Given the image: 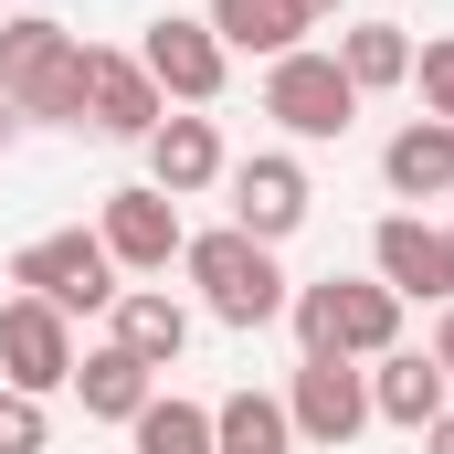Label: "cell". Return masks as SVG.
<instances>
[{"label": "cell", "mask_w": 454, "mask_h": 454, "mask_svg": "<svg viewBox=\"0 0 454 454\" xmlns=\"http://www.w3.org/2000/svg\"><path fill=\"white\" fill-rule=\"evenodd\" d=\"M286 317H296L307 359H391L402 348V296L380 275H317L286 296Z\"/></svg>", "instance_id": "6da1fadb"}, {"label": "cell", "mask_w": 454, "mask_h": 454, "mask_svg": "<svg viewBox=\"0 0 454 454\" xmlns=\"http://www.w3.org/2000/svg\"><path fill=\"white\" fill-rule=\"evenodd\" d=\"M0 96H11V116L85 127V43H74L53 11H21V21H0Z\"/></svg>", "instance_id": "7a4b0ae2"}, {"label": "cell", "mask_w": 454, "mask_h": 454, "mask_svg": "<svg viewBox=\"0 0 454 454\" xmlns=\"http://www.w3.org/2000/svg\"><path fill=\"white\" fill-rule=\"evenodd\" d=\"M180 264H191V286H201V307L223 317V328H275L286 317V296H296V275L275 264V243H254V232H191L180 243Z\"/></svg>", "instance_id": "3957f363"}, {"label": "cell", "mask_w": 454, "mask_h": 454, "mask_svg": "<svg viewBox=\"0 0 454 454\" xmlns=\"http://www.w3.org/2000/svg\"><path fill=\"white\" fill-rule=\"evenodd\" d=\"M11 286L43 296V307H64V317H96V307L127 296V286H116V254L96 232H32V243L11 254Z\"/></svg>", "instance_id": "277c9868"}, {"label": "cell", "mask_w": 454, "mask_h": 454, "mask_svg": "<svg viewBox=\"0 0 454 454\" xmlns=\"http://www.w3.org/2000/svg\"><path fill=\"white\" fill-rule=\"evenodd\" d=\"M264 116L286 127V137H348V116H359V85L339 74V53H317V43H296V53H275L264 64Z\"/></svg>", "instance_id": "5b68a950"}, {"label": "cell", "mask_w": 454, "mask_h": 454, "mask_svg": "<svg viewBox=\"0 0 454 454\" xmlns=\"http://www.w3.org/2000/svg\"><path fill=\"white\" fill-rule=\"evenodd\" d=\"M74 317L64 307H43V296H0V391H32V402H53L64 380H74Z\"/></svg>", "instance_id": "8992f818"}, {"label": "cell", "mask_w": 454, "mask_h": 454, "mask_svg": "<svg viewBox=\"0 0 454 454\" xmlns=\"http://www.w3.org/2000/svg\"><path fill=\"white\" fill-rule=\"evenodd\" d=\"M137 64H148V85L169 96V106H212L232 85V53L212 21H191V11H159L148 21V43H137Z\"/></svg>", "instance_id": "52a82bcc"}, {"label": "cell", "mask_w": 454, "mask_h": 454, "mask_svg": "<svg viewBox=\"0 0 454 454\" xmlns=\"http://www.w3.org/2000/svg\"><path fill=\"white\" fill-rule=\"evenodd\" d=\"M223 191H232V232H254V243H286V232L317 212V191H307V159H296V148H254V159H232Z\"/></svg>", "instance_id": "ba28073f"}, {"label": "cell", "mask_w": 454, "mask_h": 454, "mask_svg": "<svg viewBox=\"0 0 454 454\" xmlns=\"http://www.w3.org/2000/svg\"><path fill=\"white\" fill-rule=\"evenodd\" d=\"M286 423H296V444H359L370 434V370L359 359H296V380H286Z\"/></svg>", "instance_id": "9c48e42d"}, {"label": "cell", "mask_w": 454, "mask_h": 454, "mask_svg": "<svg viewBox=\"0 0 454 454\" xmlns=\"http://www.w3.org/2000/svg\"><path fill=\"white\" fill-rule=\"evenodd\" d=\"M96 243L116 254V275H169L191 232H180V201L169 191L127 180V191H106V212H96Z\"/></svg>", "instance_id": "30bf717a"}, {"label": "cell", "mask_w": 454, "mask_h": 454, "mask_svg": "<svg viewBox=\"0 0 454 454\" xmlns=\"http://www.w3.org/2000/svg\"><path fill=\"white\" fill-rule=\"evenodd\" d=\"M169 116V96L148 85V64L137 53H96L85 43V127H106V137H148Z\"/></svg>", "instance_id": "8fae6325"}, {"label": "cell", "mask_w": 454, "mask_h": 454, "mask_svg": "<svg viewBox=\"0 0 454 454\" xmlns=\"http://www.w3.org/2000/svg\"><path fill=\"white\" fill-rule=\"evenodd\" d=\"M370 275L412 307V296H434L444 307V232L423 223V212H380V232H370Z\"/></svg>", "instance_id": "7c38bea8"}, {"label": "cell", "mask_w": 454, "mask_h": 454, "mask_svg": "<svg viewBox=\"0 0 454 454\" xmlns=\"http://www.w3.org/2000/svg\"><path fill=\"white\" fill-rule=\"evenodd\" d=\"M148 191H169V201H191V191H212L232 159H223V137H212V116H159L148 137Z\"/></svg>", "instance_id": "4fadbf2b"}, {"label": "cell", "mask_w": 454, "mask_h": 454, "mask_svg": "<svg viewBox=\"0 0 454 454\" xmlns=\"http://www.w3.org/2000/svg\"><path fill=\"white\" fill-rule=\"evenodd\" d=\"M380 180H391V201H444V191H454V127H444V116H412V127H391V148H380Z\"/></svg>", "instance_id": "5bb4252c"}, {"label": "cell", "mask_w": 454, "mask_h": 454, "mask_svg": "<svg viewBox=\"0 0 454 454\" xmlns=\"http://www.w3.org/2000/svg\"><path fill=\"white\" fill-rule=\"evenodd\" d=\"M106 317H116V348H127V359H148V370H180V348H191V307H180L169 286H127Z\"/></svg>", "instance_id": "9a60e30c"}, {"label": "cell", "mask_w": 454, "mask_h": 454, "mask_svg": "<svg viewBox=\"0 0 454 454\" xmlns=\"http://www.w3.org/2000/svg\"><path fill=\"white\" fill-rule=\"evenodd\" d=\"M201 21L223 32V53H264V64H275V53H296V43L317 32V11H307V0H212Z\"/></svg>", "instance_id": "2e32d148"}, {"label": "cell", "mask_w": 454, "mask_h": 454, "mask_svg": "<svg viewBox=\"0 0 454 454\" xmlns=\"http://www.w3.org/2000/svg\"><path fill=\"white\" fill-rule=\"evenodd\" d=\"M64 391H85V412H96V423H137V412H148V402H159V370H148V359H127V348H85V359H74V380H64Z\"/></svg>", "instance_id": "e0dca14e"}, {"label": "cell", "mask_w": 454, "mask_h": 454, "mask_svg": "<svg viewBox=\"0 0 454 454\" xmlns=\"http://www.w3.org/2000/svg\"><path fill=\"white\" fill-rule=\"evenodd\" d=\"M444 412V370L423 359V348H391V359H370V423H402V434H423Z\"/></svg>", "instance_id": "ac0fdd59"}, {"label": "cell", "mask_w": 454, "mask_h": 454, "mask_svg": "<svg viewBox=\"0 0 454 454\" xmlns=\"http://www.w3.org/2000/svg\"><path fill=\"white\" fill-rule=\"evenodd\" d=\"M328 53H339V74L359 85V96H391V85H412V32H402V21H348Z\"/></svg>", "instance_id": "d6986e66"}, {"label": "cell", "mask_w": 454, "mask_h": 454, "mask_svg": "<svg viewBox=\"0 0 454 454\" xmlns=\"http://www.w3.org/2000/svg\"><path fill=\"white\" fill-rule=\"evenodd\" d=\"M212 454H296L286 391H232V402H212Z\"/></svg>", "instance_id": "ffe728a7"}, {"label": "cell", "mask_w": 454, "mask_h": 454, "mask_svg": "<svg viewBox=\"0 0 454 454\" xmlns=\"http://www.w3.org/2000/svg\"><path fill=\"white\" fill-rule=\"evenodd\" d=\"M127 444H137V454H212V402H180V391H159V402L127 423Z\"/></svg>", "instance_id": "44dd1931"}, {"label": "cell", "mask_w": 454, "mask_h": 454, "mask_svg": "<svg viewBox=\"0 0 454 454\" xmlns=\"http://www.w3.org/2000/svg\"><path fill=\"white\" fill-rule=\"evenodd\" d=\"M43 444H53V412L32 391H0V454H43Z\"/></svg>", "instance_id": "7402d4cb"}, {"label": "cell", "mask_w": 454, "mask_h": 454, "mask_svg": "<svg viewBox=\"0 0 454 454\" xmlns=\"http://www.w3.org/2000/svg\"><path fill=\"white\" fill-rule=\"evenodd\" d=\"M412 85H423V116H444V127H454V43L412 53Z\"/></svg>", "instance_id": "603a6c76"}, {"label": "cell", "mask_w": 454, "mask_h": 454, "mask_svg": "<svg viewBox=\"0 0 454 454\" xmlns=\"http://www.w3.org/2000/svg\"><path fill=\"white\" fill-rule=\"evenodd\" d=\"M423 359H434V370H444V380H454V307H444V317H434V348H423Z\"/></svg>", "instance_id": "cb8c5ba5"}, {"label": "cell", "mask_w": 454, "mask_h": 454, "mask_svg": "<svg viewBox=\"0 0 454 454\" xmlns=\"http://www.w3.org/2000/svg\"><path fill=\"white\" fill-rule=\"evenodd\" d=\"M423 454H454V402L434 412V423H423Z\"/></svg>", "instance_id": "d4e9b609"}, {"label": "cell", "mask_w": 454, "mask_h": 454, "mask_svg": "<svg viewBox=\"0 0 454 454\" xmlns=\"http://www.w3.org/2000/svg\"><path fill=\"white\" fill-rule=\"evenodd\" d=\"M11 127H21V116H11V96H0V159H11Z\"/></svg>", "instance_id": "484cf974"}, {"label": "cell", "mask_w": 454, "mask_h": 454, "mask_svg": "<svg viewBox=\"0 0 454 454\" xmlns=\"http://www.w3.org/2000/svg\"><path fill=\"white\" fill-rule=\"evenodd\" d=\"M444 307H454V232H444Z\"/></svg>", "instance_id": "4316f807"}, {"label": "cell", "mask_w": 454, "mask_h": 454, "mask_svg": "<svg viewBox=\"0 0 454 454\" xmlns=\"http://www.w3.org/2000/svg\"><path fill=\"white\" fill-rule=\"evenodd\" d=\"M307 11H317V21H328V11H339V0H307Z\"/></svg>", "instance_id": "83f0119b"}]
</instances>
